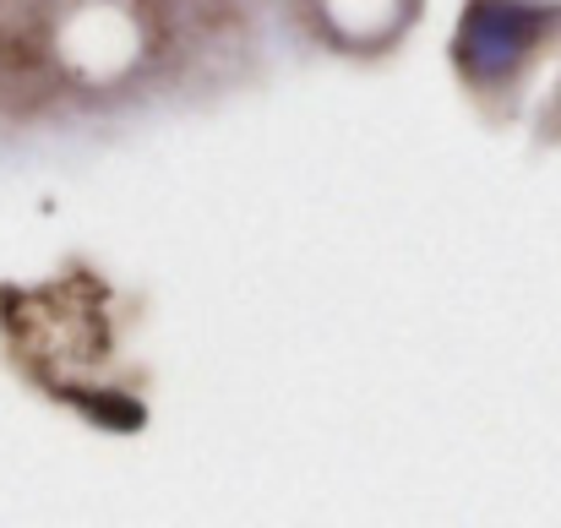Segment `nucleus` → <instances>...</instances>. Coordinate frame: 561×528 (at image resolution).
Returning a JSON list of instances; mask_svg holds the SVG:
<instances>
[{"label":"nucleus","mask_w":561,"mask_h":528,"mask_svg":"<svg viewBox=\"0 0 561 528\" xmlns=\"http://www.w3.org/2000/svg\"><path fill=\"white\" fill-rule=\"evenodd\" d=\"M546 16L551 11L535 0H474L463 16L458 60L469 66V77L496 82L529 55V44L546 33Z\"/></svg>","instance_id":"1"}]
</instances>
